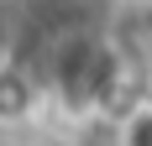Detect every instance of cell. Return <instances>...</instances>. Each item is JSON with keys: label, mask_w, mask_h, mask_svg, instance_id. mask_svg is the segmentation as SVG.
<instances>
[{"label": "cell", "mask_w": 152, "mask_h": 146, "mask_svg": "<svg viewBox=\"0 0 152 146\" xmlns=\"http://www.w3.org/2000/svg\"><path fill=\"white\" fill-rule=\"evenodd\" d=\"M121 146H152V104H142L137 115L126 120V136H121Z\"/></svg>", "instance_id": "obj_1"}]
</instances>
